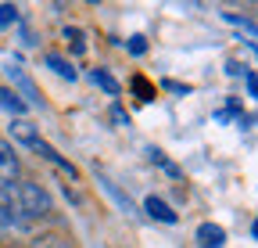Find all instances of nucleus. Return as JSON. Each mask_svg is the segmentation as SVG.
<instances>
[{"label":"nucleus","instance_id":"obj_3","mask_svg":"<svg viewBox=\"0 0 258 248\" xmlns=\"http://www.w3.org/2000/svg\"><path fill=\"white\" fill-rule=\"evenodd\" d=\"M198 241H201V248H222L226 230H222L219 223H201V227H198Z\"/></svg>","mask_w":258,"mask_h":248},{"label":"nucleus","instance_id":"obj_9","mask_svg":"<svg viewBox=\"0 0 258 248\" xmlns=\"http://www.w3.org/2000/svg\"><path fill=\"white\" fill-rule=\"evenodd\" d=\"M29 248H72V244L64 241L61 234H43V237H36V241H32Z\"/></svg>","mask_w":258,"mask_h":248},{"label":"nucleus","instance_id":"obj_14","mask_svg":"<svg viewBox=\"0 0 258 248\" xmlns=\"http://www.w3.org/2000/svg\"><path fill=\"white\" fill-rule=\"evenodd\" d=\"M251 234H254V241H258V220H254V227H251Z\"/></svg>","mask_w":258,"mask_h":248},{"label":"nucleus","instance_id":"obj_11","mask_svg":"<svg viewBox=\"0 0 258 248\" xmlns=\"http://www.w3.org/2000/svg\"><path fill=\"white\" fill-rule=\"evenodd\" d=\"M244 83H247V94L258 101V76H254V72H244Z\"/></svg>","mask_w":258,"mask_h":248},{"label":"nucleus","instance_id":"obj_13","mask_svg":"<svg viewBox=\"0 0 258 248\" xmlns=\"http://www.w3.org/2000/svg\"><path fill=\"white\" fill-rule=\"evenodd\" d=\"M133 86H137V90H140V94H144V101H151V97H154V90H151V86H147L144 79H137Z\"/></svg>","mask_w":258,"mask_h":248},{"label":"nucleus","instance_id":"obj_8","mask_svg":"<svg viewBox=\"0 0 258 248\" xmlns=\"http://www.w3.org/2000/svg\"><path fill=\"white\" fill-rule=\"evenodd\" d=\"M47 65H50L57 76H64V79H76V69H72L64 58H57V54H47Z\"/></svg>","mask_w":258,"mask_h":248},{"label":"nucleus","instance_id":"obj_1","mask_svg":"<svg viewBox=\"0 0 258 248\" xmlns=\"http://www.w3.org/2000/svg\"><path fill=\"white\" fill-rule=\"evenodd\" d=\"M50 194L32 180H15L0 191V234H15V230H29L36 220L50 216Z\"/></svg>","mask_w":258,"mask_h":248},{"label":"nucleus","instance_id":"obj_7","mask_svg":"<svg viewBox=\"0 0 258 248\" xmlns=\"http://www.w3.org/2000/svg\"><path fill=\"white\" fill-rule=\"evenodd\" d=\"M0 108H8V112H15V115L25 112V105L18 101V94H15V90H8V86H0Z\"/></svg>","mask_w":258,"mask_h":248},{"label":"nucleus","instance_id":"obj_5","mask_svg":"<svg viewBox=\"0 0 258 248\" xmlns=\"http://www.w3.org/2000/svg\"><path fill=\"white\" fill-rule=\"evenodd\" d=\"M144 209H147V216H154V220H161V223H176V212L161 202V198H147Z\"/></svg>","mask_w":258,"mask_h":248},{"label":"nucleus","instance_id":"obj_6","mask_svg":"<svg viewBox=\"0 0 258 248\" xmlns=\"http://www.w3.org/2000/svg\"><path fill=\"white\" fill-rule=\"evenodd\" d=\"M90 79H93L97 86H101V90H104V94H111V97H118V83H115V79H111V76H108L104 69H93V72H90Z\"/></svg>","mask_w":258,"mask_h":248},{"label":"nucleus","instance_id":"obj_10","mask_svg":"<svg viewBox=\"0 0 258 248\" xmlns=\"http://www.w3.org/2000/svg\"><path fill=\"white\" fill-rule=\"evenodd\" d=\"M18 18V8L15 4H0V25H11Z\"/></svg>","mask_w":258,"mask_h":248},{"label":"nucleus","instance_id":"obj_2","mask_svg":"<svg viewBox=\"0 0 258 248\" xmlns=\"http://www.w3.org/2000/svg\"><path fill=\"white\" fill-rule=\"evenodd\" d=\"M18 169H22V166H18L15 147L0 140V191H4L8 183H15V180H18Z\"/></svg>","mask_w":258,"mask_h":248},{"label":"nucleus","instance_id":"obj_4","mask_svg":"<svg viewBox=\"0 0 258 248\" xmlns=\"http://www.w3.org/2000/svg\"><path fill=\"white\" fill-rule=\"evenodd\" d=\"M11 133H15V137H18L22 144H29V147H36V144H40V133H36V126H32L29 119H15Z\"/></svg>","mask_w":258,"mask_h":248},{"label":"nucleus","instance_id":"obj_12","mask_svg":"<svg viewBox=\"0 0 258 248\" xmlns=\"http://www.w3.org/2000/svg\"><path fill=\"white\" fill-rule=\"evenodd\" d=\"M129 51H133V54H144V51H147L144 36H129Z\"/></svg>","mask_w":258,"mask_h":248}]
</instances>
